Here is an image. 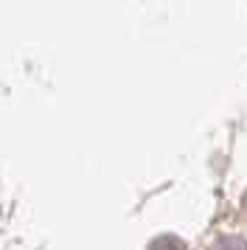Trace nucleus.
<instances>
[{
    "mask_svg": "<svg viewBox=\"0 0 247 250\" xmlns=\"http://www.w3.org/2000/svg\"><path fill=\"white\" fill-rule=\"evenodd\" d=\"M149 250H185V245H183V239L166 233V236H157L155 242L149 245Z\"/></svg>",
    "mask_w": 247,
    "mask_h": 250,
    "instance_id": "1",
    "label": "nucleus"
},
{
    "mask_svg": "<svg viewBox=\"0 0 247 250\" xmlns=\"http://www.w3.org/2000/svg\"><path fill=\"white\" fill-rule=\"evenodd\" d=\"M245 205H247V197H245Z\"/></svg>",
    "mask_w": 247,
    "mask_h": 250,
    "instance_id": "3",
    "label": "nucleus"
},
{
    "mask_svg": "<svg viewBox=\"0 0 247 250\" xmlns=\"http://www.w3.org/2000/svg\"><path fill=\"white\" fill-rule=\"evenodd\" d=\"M213 250H247V242L242 236H222L216 239Z\"/></svg>",
    "mask_w": 247,
    "mask_h": 250,
    "instance_id": "2",
    "label": "nucleus"
}]
</instances>
